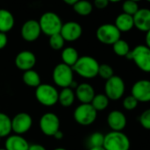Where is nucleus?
<instances>
[{
    "label": "nucleus",
    "instance_id": "obj_1",
    "mask_svg": "<svg viewBox=\"0 0 150 150\" xmlns=\"http://www.w3.org/2000/svg\"><path fill=\"white\" fill-rule=\"evenodd\" d=\"M98 68L99 63L98 61L89 55L79 57L76 64L72 67L74 72L86 79L96 77L98 74Z\"/></svg>",
    "mask_w": 150,
    "mask_h": 150
},
{
    "label": "nucleus",
    "instance_id": "obj_2",
    "mask_svg": "<svg viewBox=\"0 0 150 150\" xmlns=\"http://www.w3.org/2000/svg\"><path fill=\"white\" fill-rule=\"evenodd\" d=\"M39 24L41 33L48 37L56 33H60L63 25L59 15L53 11H47L43 13L40 18Z\"/></svg>",
    "mask_w": 150,
    "mask_h": 150
},
{
    "label": "nucleus",
    "instance_id": "obj_3",
    "mask_svg": "<svg viewBox=\"0 0 150 150\" xmlns=\"http://www.w3.org/2000/svg\"><path fill=\"white\" fill-rule=\"evenodd\" d=\"M131 142L122 131H112L105 135L103 148L105 150H129Z\"/></svg>",
    "mask_w": 150,
    "mask_h": 150
},
{
    "label": "nucleus",
    "instance_id": "obj_4",
    "mask_svg": "<svg viewBox=\"0 0 150 150\" xmlns=\"http://www.w3.org/2000/svg\"><path fill=\"white\" fill-rule=\"evenodd\" d=\"M142 71L150 73V48L147 45H138L127 55Z\"/></svg>",
    "mask_w": 150,
    "mask_h": 150
},
{
    "label": "nucleus",
    "instance_id": "obj_5",
    "mask_svg": "<svg viewBox=\"0 0 150 150\" xmlns=\"http://www.w3.org/2000/svg\"><path fill=\"white\" fill-rule=\"evenodd\" d=\"M52 77L56 86L62 89L68 88L74 82V70L72 67L62 62L54 67Z\"/></svg>",
    "mask_w": 150,
    "mask_h": 150
},
{
    "label": "nucleus",
    "instance_id": "obj_6",
    "mask_svg": "<svg viewBox=\"0 0 150 150\" xmlns=\"http://www.w3.org/2000/svg\"><path fill=\"white\" fill-rule=\"evenodd\" d=\"M59 92L55 87L48 83H40L35 90L37 101L44 106H53L58 102Z\"/></svg>",
    "mask_w": 150,
    "mask_h": 150
},
{
    "label": "nucleus",
    "instance_id": "obj_7",
    "mask_svg": "<svg viewBox=\"0 0 150 150\" xmlns=\"http://www.w3.org/2000/svg\"><path fill=\"white\" fill-rule=\"evenodd\" d=\"M98 112L91 104H81L74 111V119L81 126H90L97 120Z\"/></svg>",
    "mask_w": 150,
    "mask_h": 150
},
{
    "label": "nucleus",
    "instance_id": "obj_8",
    "mask_svg": "<svg viewBox=\"0 0 150 150\" xmlns=\"http://www.w3.org/2000/svg\"><path fill=\"white\" fill-rule=\"evenodd\" d=\"M126 91V84L124 80L119 76H113L106 80L105 84V94L110 100L120 99Z\"/></svg>",
    "mask_w": 150,
    "mask_h": 150
},
{
    "label": "nucleus",
    "instance_id": "obj_9",
    "mask_svg": "<svg viewBox=\"0 0 150 150\" xmlns=\"http://www.w3.org/2000/svg\"><path fill=\"white\" fill-rule=\"evenodd\" d=\"M120 31L113 24H104L98 26L96 32L97 39L105 45H113L120 39Z\"/></svg>",
    "mask_w": 150,
    "mask_h": 150
},
{
    "label": "nucleus",
    "instance_id": "obj_10",
    "mask_svg": "<svg viewBox=\"0 0 150 150\" xmlns=\"http://www.w3.org/2000/svg\"><path fill=\"white\" fill-rule=\"evenodd\" d=\"M40 131L47 136H54L60 130V120L54 112H47L43 114L39 121Z\"/></svg>",
    "mask_w": 150,
    "mask_h": 150
},
{
    "label": "nucleus",
    "instance_id": "obj_11",
    "mask_svg": "<svg viewBox=\"0 0 150 150\" xmlns=\"http://www.w3.org/2000/svg\"><path fill=\"white\" fill-rule=\"evenodd\" d=\"M33 126V119L29 113L19 112L11 119V130L15 134L22 135L27 133Z\"/></svg>",
    "mask_w": 150,
    "mask_h": 150
},
{
    "label": "nucleus",
    "instance_id": "obj_12",
    "mask_svg": "<svg viewBox=\"0 0 150 150\" xmlns=\"http://www.w3.org/2000/svg\"><path fill=\"white\" fill-rule=\"evenodd\" d=\"M20 33L24 40L27 42L35 41L41 34V29L39 21L35 19L26 20L21 27Z\"/></svg>",
    "mask_w": 150,
    "mask_h": 150
},
{
    "label": "nucleus",
    "instance_id": "obj_13",
    "mask_svg": "<svg viewBox=\"0 0 150 150\" xmlns=\"http://www.w3.org/2000/svg\"><path fill=\"white\" fill-rule=\"evenodd\" d=\"M60 33L65 41L72 42L77 40L82 36L83 28L79 23L69 21L62 25Z\"/></svg>",
    "mask_w": 150,
    "mask_h": 150
},
{
    "label": "nucleus",
    "instance_id": "obj_14",
    "mask_svg": "<svg viewBox=\"0 0 150 150\" xmlns=\"http://www.w3.org/2000/svg\"><path fill=\"white\" fill-rule=\"evenodd\" d=\"M132 95L141 103L150 102V81L142 79L134 83L132 87Z\"/></svg>",
    "mask_w": 150,
    "mask_h": 150
},
{
    "label": "nucleus",
    "instance_id": "obj_15",
    "mask_svg": "<svg viewBox=\"0 0 150 150\" xmlns=\"http://www.w3.org/2000/svg\"><path fill=\"white\" fill-rule=\"evenodd\" d=\"M35 64H36V56L33 52L28 50H24L19 52L15 58L16 67L24 72L29 69H33Z\"/></svg>",
    "mask_w": 150,
    "mask_h": 150
},
{
    "label": "nucleus",
    "instance_id": "obj_16",
    "mask_svg": "<svg viewBox=\"0 0 150 150\" xmlns=\"http://www.w3.org/2000/svg\"><path fill=\"white\" fill-rule=\"evenodd\" d=\"M127 123V117L120 111H112L107 116V124L112 131H122L126 127Z\"/></svg>",
    "mask_w": 150,
    "mask_h": 150
},
{
    "label": "nucleus",
    "instance_id": "obj_17",
    "mask_svg": "<svg viewBox=\"0 0 150 150\" xmlns=\"http://www.w3.org/2000/svg\"><path fill=\"white\" fill-rule=\"evenodd\" d=\"M134 26L142 31L148 32L150 30V10L147 8L139 9L138 11L133 16Z\"/></svg>",
    "mask_w": 150,
    "mask_h": 150
},
{
    "label": "nucleus",
    "instance_id": "obj_18",
    "mask_svg": "<svg viewBox=\"0 0 150 150\" xmlns=\"http://www.w3.org/2000/svg\"><path fill=\"white\" fill-rule=\"evenodd\" d=\"M76 98L81 102V104H91L96 93L93 87L87 83L78 84L76 88Z\"/></svg>",
    "mask_w": 150,
    "mask_h": 150
},
{
    "label": "nucleus",
    "instance_id": "obj_19",
    "mask_svg": "<svg viewBox=\"0 0 150 150\" xmlns=\"http://www.w3.org/2000/svg\"><path fill=\"white\" fill-rule=\"evenodd\" d=\"M28 142L18 134H13L9 136L4 143V149L6 150H28Z\"/></svg>",
    "mask_w": 150,
    "mask_h": 150
},
{
    "label": "nucleus",
    "instance_id": "obj_20",
    "mask_svg": "<svg viewBox=\"0 0 150 150\" xmlns=\"http://www.w3.org/2000/svg\"><path fill=\"white\" fill-rule=\"evenodd\" d=\"M116 27L123 33H127L131 31L134 26V17L132 15L127 14V13H120L118 15V17L115 19V24Z\"/></svg>",
    "mask_w": 150,
    "mask_h": 150
},
{
    "label": "nucleus",
    "instance_id": "obj_21",
    "mask_svg": "<svg viewBox=\"0 0 150 150\" xmlns=\"http://www.w3.org/2000/svg\"><path fill=\"white\" fill-rule=\"evenodd\" d=\"M15 24V18L12 13L6 9H0V32H10Z\"/></svg>",
    "mask_w": 150,
    "mask_h": 150
},
{
    "label": "nucleus",
    "instance_id": "obj_22",
    "mask_svg": "<svg viewBox=\"0 0 150 150\" xmlns=\"http://www.w3.org/2000/svg\"><path fill=\"white\" fill-rule=\"evenodd\" d=\"M62 62L73 67L76 62H77V60L79 59V54L77 50L73 47H67L65 48L62 49V54H61Z\"/></svg>",
    "mask_w": 150,
    "mask_h": 150
},
{
    "label": "nucleus",
    "instance_id": "obj_23",
    "mask_svg": "<svg viewBox=\"0 0 150 150\" xmlns=\"http://www.w3.org/2000/svg\"><path fill=\"white\" fill-rule=\"evenodd\" d=\"M76 99V94L70 87L63 88L58 96V102L63 107H69L74 104Z\"/></svg>",
    "mask_w": 150,
    "mask_h": 150
},
{
    "label": "nucleus",
    "instance_id": "obj_24",
    "mask_svg": "<svg viewBox=\"0 0 150 150\" xmlns=\"http://www.w3.org/2000/svg\"><path fill=\"white\" fill-rule=\"evenodd\" d=\"M23 82L25 85L33 88H37L40 83V76L37 71L33 69H29L24 72L22 76Z\"/></svg>",
    "mask_w": 150,
    "mask_h": 150
},
{
    "label": "nucleus",
    "instance_id": "obj_25",
    "mask_svg": "<svg viewBox=\"0 0 150 150\" xmlns=\"http://www.w3.org/2000/svg\"><path fill=\"white\" fill-rule=\"evenodd\" d=\"M72 6L75 12L80 16H88L93 11V5L88 0H79Z\"/></svg>",
    "mask_w": 150,
    "mask_h": 150
},
{
    "label": "nucleus",
    "instance_id": "obj_26",
    "mask_svg": "<svg viewBox=\"0 0 150 150\" xmlns=\"http://www.w3.org/2000/svg\"><path fill=\"white\" fill-rule=\"evenodd\" d=\"M109 102L110 99L105 94H96L91 104L97 112H101L108 107Z\"/></svg>",
    "mask_w": 150,
    "mask_h": 150
},
{
    "label": "nucleus",
    "instance_id": "obj_27",
    "mask_svg": "<svg viewBox=\"0 0 150 150\" xmlns=\"http://www.w3.org/2000/svg\"><path fill=\"white\" fill-rule=\"evenodd\" d=\"M11 131V119L7 114L0 112V137L8 136Z\"/></svg>",
    "mask_w": 150,
    "mask_h": 150
},
{
    "label": "nucleus",
    "instance_id": "obj_28",
    "mask_svg": "<svg viewBox=\"0 0 150 150\" xmlns=\"http://www.w3.org/2000/svg\"><path fill=\"white\" fill-rule=\"evenodd\" d=\"M112 49H113V52L120 57H123V56L127 57V55L129 54L131 50L129 44L125 40H122V39H120L112 45Z\"/></svg>",
    "mask_w": 150,
    "mask_h": 150
},
{
    "label": "nucleus",
    "instance_id": "obj_29",
    "mask_svg": "<svg viewBox=\"0 0 150 150\" xmlns=\"http://www.w3.org/2000/svg\"><path fill=\"white\" fill-rule=\"evenodd\" d=\"M104 140H105V135L99 132L93 133L90 135L88 139V144L90 149L91 148H98V147H103L104 144Z\"/></svg>",
    "mask_w": 150,
    "mask_h": 150
},
{
    "label": "nucleus",
    "instance_id": "obj_30",
    "mask_svg": "<svg viewBox=\"0 0 150 150\" xmlns=\"http://www.w3.org/2000/svg\"><path fill=\"white\" fill-rule=\"evenodd\" d=\"M65 40L61 33H56L49 37V46L54 50H61L63 48Z\"/></svg>",
    "mask_w": 150,
    "mask_h": 150
},
{
    "label": "nucleus",
    "instance_id": "obj_31",
    "mask_svg": "<svg viewBox=\"0 0 150 150\" xmlns=\"http://www.w3.org/2000/svg\"><path fill=\"white\" fill-rule=\"evenodd\" d=\"M98 76H99L101 78L105 79V80H108L109 78H111L112 76H114V71L113 69L112 68L111 65L104 63V64H99V68H98Z\"/></svg>",
    "mask_w": 150,
    "mask_h": 150
},
{
    "label": "nucleus",
    "instance_id": "obj_32",
    "mask_svg": "<svg viewBox=\"0 0 150 150\" xmlns=\"http://www.w3.org/2000/svg\"><path fill=\"white\" fill-rule=\"evenodd\" d=\"M139 5L137 2L132 1V0H126L124 1L123 4H122V10L124 13L129 14L134 16L139 10Z\"/></svg>",
    "mask_w": 150,
    "mask_h": 150
},
{
    "label": "nucleus",
    "instance_id": "obj_33",
    "mask_svg": "<svg viewBox=\"0 0 150 150\" xmlns=\"http://www.w3.org/2000/svg\"><path fill=\"white\" fill-rule=\"evenodd\" d=\"M138 104H139L138 100L133 95H130V96L126 97L124 98V100H123V106L127 111H133V110H134L138 106Z\"/></svg>",
    "mask_w": 150,
    "mask_h": 150
},
{
    "label": "nucleus",
    "instance_id": "obj_34",
    "mask_svg": "<svg viewBox=\"0 0 150 150\" xmlns=\"http://www.w3.org/2000/svg\"><path fill=\"white\" fill-rule=\"evenodd\" d=\"M139 121L143 128L147 130H150V109L145 110L140 115Z\"/></svg>",
    "mask_w": 150,
    "mask_h": 150
},
{
    "label": "nucleus",
    "instance_id": "obj_35",
    "mask_svg": "<svg viewBox=\"0 0 150 150\" xmlns=\"http://www.w3.org/2000/svg\"><path fill=\"white\" fill-rule=\"evenodd\" d=\"M109 0H94V6L98 9H105L109 4Z\"/></svg>",
    "mask_w": 150,
    "mask_h": 150
},
{
    "label": "nucleus",
    "instance_id": "obj_36",
    "mask_svg": "<svg viewBox=\"0 0 150 150\" xmlns=\"http://www.w3.org/2000/svg\"><path fill=\"white\" fill-rule=\"evenodd\" d=\"M7 42H8V37L6 33L0 32V50L5 47V46L7 45Z\"/></svg>",
    "mask_w": 150,
    "mask_h": 150
},
{
    "label": "nucleus",
    "instance_id": "obj_37",
    "mask_svg": "<svg viewBox=\"0 0 150 150\" xmlns=\"http://www.w3.org/2000/svg\"><path fill=\"white\" fill-rule=\"evenodd\" d=\"M28 150H47L45 149V147H43L40 144H32L29 146Z\"/></svg>",
    "mask_w": 150,
    "mask_h": 150
},
{
    "label": "nucleus",
    "instance_id": "obj_38",
    "mask_svg": "<svg viewBox=\"0 0 150 150\" xmlns=\"http://www.w3.org/2000/svg\"><path fill=\"white\" fill-rule=\"evenodd\" d=\"M54 139H56V140H62V139L63 138V134H62V132L61 130H59V131H57V132L54 134Z\"/></svg>",
    "mask_w": 150,
    "mask_h": 150
},
{
    "label": "nucleus",
    "instance_id": "obj_39",
    "mask_svg": "<svg viewBox=\"0 0 150 150\" xmlns=\"http://www.w3.org/2000/svg\"><path fill=\"white\" fill-rule=\"evenodd\" d=\"M146 45L150 48V30L147 32L146 34Z\"/></svg>",
    "mask_w": 150,
    "mask_h": 150
},
{
    "label": "nucleus",
    "instance_id": "obj_40",
    "mask_svg": "<svg viewBox=\"0 0 150 150\" xmlns=\"http://www.w3.org/2000/svg\"><path fill=\"white\" fill-rule=\"evenodd\" d=\"M65 4H69V5H74L76 2H78L79 0H62Z\"/></svg>",
    "mask_w": 150,
    "mask_h": 150
},
{
    "label": "nucleus",
    "instance_id": "obj_41",
    "mask_svg": "<svg viewBox=\"0 0 150 150\" xmlns=\"http://www.w3.org/2000/svg\"><path fill=\"white\" fill-rule=\"evenodd\" d=\"M89 150H105L103 147H98V148H91Z\"/></svg>",
    "mask_w": 150,
    "mask_h": 150
},
{
    "label": "nucleus",
    "instance_id": "obj_42",
    "mask_svg": "<svg viewBox=\"0 0 150 150\" xmlns=\"http://www.w3.org/2000/svg\"><path fill=\"white\" fill-rule=\"evenodd\" d=\"M121 0H109V2L111 3H118V2H120Z\"/></svg>",
    "mask_w": 150,
    "mask_h": 150
},
{
    "label": "nucleus",
    "instance_id": "obj_43",
    "mask_svg": "<svg viewBox=\"0 0 150 150\" xmlns=\"http://www.w3.org/2000/svg\"><path fill=\"white\" fill-rule=\"evenodd\" d=\"M54 150H67L66 149H63V148H57V149H54Z\"/></svg>",
    "mask_w": 150,
    "mask_h": 150
},
{
    "label": "nucleus",
    "instance_id": "obj_44",
    "mask_svg": "<svg viewBox=\"0 0 150 150\" xmlns=\"http://www.w3.org/2000/svg\"><path fill=\"white\" fill-rule=\"evenodd\" d=\"M132 1H134V2H137V3H138V2H140L141 0H132Z\"/></svg>",
    "mask_w": 150,
    "mask_h": 150
},
{
    "label": "nucleus",
    "instance_id": "obj_45",
    "mask_svg": "<svg viewBox=\"0 0 150 150\" xmlns=\"http://www.w3.org/2000/svg\"><path fill=\"white\" fill-rule=\"evenodd\" d=\"M0 150H6L5 149H0Z\"/></svg>",
    "mask_w": 150,
    "mask_h": 150
},
{
    "label": "nucleus",
    "instance_id": "obj_46",
    "mask_svg": "<svg viewBox=\"0 0 150 150\" xmlns=\"http://www.w3.org/2000/svg\"><path fill=\"white\" fill-rule=\"evenodd\" d=\"M147 1H148V2H149V3H150V0H147Z\"/></svg>",
    "mask_w": 150,
    "mask_h": 150
},
{
    "label": "nucleus",
    "instance_id": "obj_47",
    "mask_svg": "<svg viewBox=\"0 0 150 150\" xmlns=\"http://www.w3.org/2000/svg\"><path fill=\"white\" fill-rule=\"evenodd\" d=\"M0 140H1V137H0Z\"/></svg>",
    "mask_w": 150,
    "mask_h": 150
}]
</instances>
